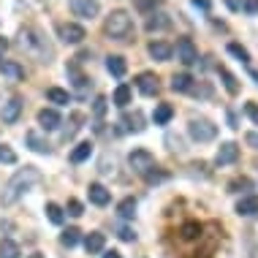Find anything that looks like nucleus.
Returning <instances> with one entry per match:
<instances>
[{
    "mask_svg": "<svg viewBox=\"0 0 258 258\" xmlns=\"http://www.w3.org/2000/svg\"><path fill=\"white\" fill-rule=\"evenodd\" d=\"M38 177H41V174H38L36 166H25V169H19V171L9 179V185H6L3 196H0V204H3V207H11L25 190H30V187L38 182Z\"/></svg>",
    "mask_w": 258,
    "mask_h": 258,
    "instance_id": "obj_1",
    "label": "nucleus"
},
{
    "mask_svg": "<svg viewBox=\"0 0 258 258\" xmlns=\"http://www.w3.org/2000/svg\"><path fill=\"white\" fill-rule=\"evenodd\" d=\"M103 33L111 41H131V36H134V19L125 11H111L106 17V22H103Z\"/></svg>",
    "mask_w": 258,
    "mask_h": 258,
    "instance_id": "obj_2",
    "label": "nucleus"
},
{
    "mask_svg": "<svg viewBox=\"0 0 258 258\" xmlns=\"http://www.w3.org/2000/svg\"><path fill=\"white\" fill-rule=\"evenodd\" d=\"M187 134H190L193 142L204 144V142H212V139L218 136V125L212 120H207V117H193V120L187 122Z\"/></svg>",
    "mask_w": 258,
    "mask_h": 258,
    "instance_id": "obj_3",
    "label": "nucleus"
},
{
    "mask_svg": "<svg viewBox=\"0 0 258 258\" xmlns=\"http://www.w3.org/2000/svg\"><path fill=\"white\" fill-rule=\"evenodd\" d=\"M66 71H68V79H71V87H74V93H76V95H82V98H85V95H90V90H93V79L82 74L76 62H71V66H68Z\"/></svg>",
    "mask_w": 258,
    "mask_h": 258,
    "instance_id": "obj_4",
    "label": "nucleus"
},
{
    "mask_svg": "<svg viewBox=\"0 0 258 258\" xmlns=\"http://www.w3.org/2000/svg\"><path fill=\"white\" fill-rule=\"evenodd\" d=\"M128 163L136 174H144V177L155 169V158H152V152H147V150H134L128 155Z\"/></svg>",
    "mask_w": 258,
    "mask_h": 258,
    "instance_id": "obj_5",
    "label": "nucleus"
},
{
    "mask_svg": "<svg viewBox=\"0 0 258 258\" xmlns=\"http://www.w3.org/2000/svg\"><path fill=\"white\" fill-rule=\"evenodd\" d=\"M57 33H60V38L66 41V44H82V41L87 38L85 27H82V25H74V22H62V25L57 27Z\"/></svg>",
    "mask_w": 258,
    "mask_h": 258,
    "instance_id": "obj_6",
    "label": "nucleus"
},
{
    "mask_svg": "<svg viewBox=\"0 0 258 258\" xmlns=\"http://www.w3.org/2000/svg\"><path fill=\"white\" fill-rule=\"evenodd\" d=\"M177 60L185 62V66L199 62V49H196V44H193L190 38H179L177 41Z\"/></svg>",
    "mask_w": 258,
    "mask_h": 258,
    "instance_id": "obj_7",
    "label": "nucleus"
},
{
    "mask_svg": "<svg viewBox=\"0 0 258 258\" xmlns=\"http://www.w3.org/2000/svg\"><path fill=\"white\" fill-rule=\"evenodd\" d=\"M71 14L74 17H82V19H93V17H98V11H101V6L95 3V0H74L71 6Z\"/></svg>",
    "mask_w": 258,
    "mask_h": 258,
    "instance_id": "obj_8",
    "label": "nucleus"
},
{
    "mask_svg": "<svg viewBox=\"0 0 258 258\" xmlns=\"http://www.w3.org/2000/svg\"><path fill=\"white\" fill-rule=\"evenodd\" d=\"M136 90L142 95H158V90H160L158 76L152 74V71H142V74L136 76Z\"/></svg>",
    "mask_w": 258,
    "mask_h": 258,
    "instance_id": "obj_9",
    "label": "nucleus"
},
{
    "mask_svg": "<svg viewBox=\"0 0 258 258\" xmlns=\"http://www.w3.org/2000/svg\"><path fill=\"white\" fill-rule=\"evenodd\" d=\"M236 158H239V147H236L234 142H226V144H220L218 155H215V163H218V166H228V163H234Z\"/></svg>",
    "mask_w": 258,
    "mask_h": 258,
    "instance_id": "obj_10",
    "label": "nucleus"
},
{
    "mask_svg": "<svg viewBox=\"0 0 258 258\" xmlns=\"http://www.w3.org/2000/svg\"><path fill=\"white\" fill-rule=\"evenodd\" d=\"M147 52H150V57L152 60H158V62H166V60H171V46L166 44V41H152V44L147 46Z\"/></svg>",
    "mask_w": 258,
    "mask_h": 258,
    "instance_id": "obj_11",
    "label": "nucleus"
},
{
    "mask_svg": "<svg viewBox=\"0 0 258 258\" xmlns=\"http://www.w3.org/2000/svg\"><path fill=\"white\" fill-rule=\"evenodd\" d=\"M19 114H22V101H19V98H11V101L3 106V114H0V120H3L6 125H11V122L19 120Z\"/></svg>",
    "mask_w": 258,
    "mask_h": 258,
    "instance_id": "obj_12",
    "label": "nucleus"
},
{
    "mask_svg": "<svg viewBox=\"0 0 258 258\" xmlns=\"http://www.w3.org/2000/svg\"><path fill=\"white\" fill-rule=\"evenodd\" d=\"M106 71L111 76H117V79H122L125 71H128V62H125L122 54H109V57H106Z\"/></svg>",
    "mask_w": 258,
    "mask_h": 258,
    "instance_id": "obj_13",
    "label": "nucleus"
},
{
    "mask_svg": "<svg viewBox=\"0 0 258 258\" xmlns=\"http://www.w3.org/2000/svg\"><path fill=\"white\" fill-rule=\"evenodd\" d=\"M87 196H90V201H93L95 207H106L109 199H111L109 190H106L101 182H93V185H90V187H87Z\"/></svg>",
    "mask_w": 258,
    "mask_h": 258,
    "instance_id": "obj_14",
    "label": "nucleus"
},
{
    "mask_svg": "<svg viewBox=\"0 0 258 258\" xmlns=\"http://www.w3.org/2000/svg\"><path fill=\"white\" fill-rule=\"evenodd\" d=\"M103 245H106V239H103V234H101V231H90V234L85 236V250H87L90 255L103 253Z\"/></svg>",
    "mask_w": 258,
    "mask_h": 258,
    "instance_id": "obj_15",
    "label": "nucleus"
},
{
    "mask_svg": "<svg viewBox=\"0 0 258 258\" xmlns=\"http://www.w3.org/2000/svg\"><path fill=\"white\" fill-rule=\"evenodd\" d=\"M38 125H41L44 131H54V128L60 125V114H57L54 109H41V111H38Z\"/></svg>",
    "mask_w": 258,
    "mask_h": 258,
    "instance_id": "obj_16",
    "label": "nucleus"
},
{
    "mask_svg": "<svg viewBox=\"0 0 258 258\" xmlns=\"http://www.w3.org/2000/svg\"><path fill=\"white\" fill-rule=\"evenodd\" d=\"M258 212V196H245L236 201V215H242V218H250V215Z\"/></svg>",
    "mask_w": 258,
    "mask_h": 258,
    "instance_id": "obj_17",
    "label": "nucleus"
},
{
    "mask_svg": "<svg viewBox=\"0 0 258 258\" xmlns=\"http://www.w3.org/2000/svg\"><path fill=\"white\" fill-rule=\"evenodd\" d=\"M171 90L174 93H187V90H193V76L190 74H174L171 76Z\"/></svg>",
    "mask_w": 258,
    "mask_h": 258,
    "instance_id": "obj_18",
    "label": "nucleus"
},
{
    "mask_svg": "<svg viewBox=\"0 0 258 258\" xmlns=\"http://www.w3.org/2000/svg\"><path fill=\"white\" fill-rule=\"evenodd\" d=\"M174 117V109L169 106V103H158L155 111H152V120H155V125H166Z\"/></svg>",
    "mask_w": 258,
    "mask_h": 258,
    "instance_id": "obj_19",
    "label": "nucleus"
},
{
    "mask_svg": "<svg viewBox=\"0 0 258 258\" xmlns=\"http://www.w3.org/2000/svg\"><path fill=\"white\" fill-rule=\"evenodd\" d=\"M22 255V250L14 239H0V258H19Z\"/></svg>",
    "mask_w": 258,
    "mask_h": 258,
    "instance_id": "obj_20",
    "label": "nucleus"
},
{
    "mask_svg": "<svg viewBox=\"0 0 258 258\" xmlns=\"http://www.w3.org/2000/svg\"><path fill=\"white\" fill-rule=\"evenodd\" d=\"M46 98H49L52 103H57V106H68V103H71V95H68L66 90H60V87H49L46 90Z\"/></svg>",
    "mask_w": 258,
    "mask_h": 258,
    "instance_id": "obj_21",
    "label": "nucleus"
},
{
    "mask_svg": "<svg viewBox=\"0 0 258 258\" xmlns=\"http://www.w3.org/2000/svg\"><path fill=\"white\" fill-rule=\"evenodd\" d=\"M179 234H182L185 242H193V239H199V236H201V226H199L196 220H187L185 226L179 228Z\"/></svg>",
    "mask_w": 258,
    "mask_h": 258,
    "instance_id": "obj_22",
    "label": "nucleus"
},
{
    "mask_svg": "<svg viewBox=\"0 0 258 258\" xmlns=\"http://www.w3.org/2000/svg\"><path fill=\"white\" fill-rule=\"evenodd\" d=\"M220 79H223V87L228 90V95H236V93H239V82H236V76H234L231 71L220 68Z\"/></svg>",
    "mask_w": 258,
    "mask_h": 258,
    "instance_id": "obj_23",
    "label": "nucleus"
},
{
    "mask_svg": "<svg viewBox=\"0 0 258 258\" xmlns=\"http://www.w3.org/2000/svg\"><path fill=\"white\" fill-rule=\"evenodd\" d=\"M0 74L11 76V79H25V68L19 62H0Z\"/></svg>",
    "mask_w": 258,
    "mask_h": 258,
    "instance_id": "obj_24",
    "label": "nucleus"
},
{
    "mask_svg": "<svg viewBox=\"0 0 258 258\" xmlns=\"http://www.w3.org/2000/svg\"><path fill=\"white\" fill-rule=\"evenodd\" d=\"M90 152H93V144H90V142L76 144V150L71 152V163H82V160H87Z\"/></svg>",
    "mask_w": 258,
    "mask_h": 258,
    "instance_id": "obj_25",
    "label": "nucleus"
},
{
    "mask_svg": "<svg viewBox=\"0 0 258 258\" xmlns=\"http://www.w3.org/2000/svg\"><path fill=\"white\" fill-rule=\"evenodd\" d=\"M117 212H120V218L131 220L136 215V199H122L120 204H117Z\"/></svg>",
    "mask_w": 258,
    "mask_h": 258,
    "instance_id": "obj_26",
    "label": "nucleus"
},
{
    "mask_svg": "<svg viewBox=\"0 0 258 258\" xmlns=\"http://www.w3.org/2000/svg\"><path fill=\"white\" fill-rule=\"evenodd\" d=\"M131 103V87L128 85H120L114 90V106H120V109H125Z\"/></svg>",
    "mask_w": 258,
    "mask_h": 258,
    "instance_id": "obj_27",
    "label": "nucleus"
},
{
    "mask_svg": "<svg viewBox=\"0 0 258 258\" xmlns=\"http://www.w3.org/2000/svg\"><path fill=\"white\" fill-rule=\"evenodd\" d=\"M122 125H125V131H134V134H142V131H144V120H142L139 111L134 117H122Z\"/></svg>",
    "mask_w": 258,
    "mask_h": 258,
    "instance_id": "obj_28",
    "label": "nucleus"
},
{
    "mask_svg": "<svg viewBox=\"0 0 258 258\" xmlns=\"http://www.w3.org/2000/svg\"><path fill=\"white\" fill-rule=\"evenodd\" d=\"M163 27H169V17H166V14H152V17L147 19V30L150 33H155V30H163Z\"/></svg>",
    "mask_w": 258,
    "mask_h": 258,
    "instance_id": "obj_29",
    "label": "nucleus"
},
{
    "mask_svg": "<svg viewBox=\"0 0 258 258\" xmlns=\"http://www.w3.org/2000/svg\"><path fill=\"white\" fill-rule=\"evenodd\" d=\"M27 144H30V150L41 152V155H46V152H49V144H46L38 134H27Z\"/></svg>",
    "mask_w": 258,
    "mask_h": 258,
    "instance_id": "obj_30",
    "label": "nucleus"
},
{
    "mask_svg": "<svg viewBox=\"0 0 258 258\" xmlns=\"http://www.w3.org/2000/svg\"><path fill=\"white\" fill-rule=\"evenodd\" d=\"M79 228H68V231H62V236H60V242H62V245H66V247H74L76 245V242H79Z\"/></svg>",
    "mask_w": 258,
    "mask_h": 258,
    "instance_id": "obj_31",
    "label": "nucleus"
},
{
    "mask_svg": "<svg viewBox=\"0 0 258 258\" xmlns=\"http://www.w3.org/2000/svg\"><path fill=\"white\" fill-rule=\"evenodd\" d=\"M46 218H49L54 226H62V209L57 204H46Z\"/></svg>",
    "mask_w": 258,
    "mask_h": 258,
    "instance_id": "obj_32",
    "label": "nucleus"
},
{
    "mask_svg": "<svg viewBox=\"0 0 258 258\" xmlns=\"http://www.w3.org/2000/svg\"><path fill=\"white\" fill-rule=\"evenodd\" d=\"M228 52H231L236 60H242V62H250V54H247V49H245V46H239V44H228Z\"/></svg>",
    "mask_w": 258,
    "mask_h": 258,
    "instance_id": "obj_33",
    "label": "nucleus"
},
{
    "mask_svg": "<svg viewBox=\"0 0 258 258\" xmlns=\"http://www.w3.org/2000/svg\"><path fill=\"white\" fill-rule=\"evenodd\" d=\"M0 163H17V152L6 144H0Z\"/></svg>",
    "mask_w": 258,
    "mask_h": 258,
    "instance_id": "obj_34",
    "label": "nucleus"
},
{
    "mask_svg": "<svg viewBox=\"0 0 258 258\" xmlns=\"http://www.w3.org/2000/svg\"><path fill=\"white\" fill-rule=\"evenodd\" d=\"M93 111H95V117H103V114H106V98H103V95H98V98H95Z\"/></svg>",
    "mask_w": 258,
    "mask_h": 258,
    "instance_id": "obj_35",
    "label": "nucleus"
},
{
    "mask_svg": "<svg viewBox=\"0 0 258 258\" xmlns=\"http://www.w3.org/2000/svg\"><path fill=\"white\" fill-rule=\"evenodd\" d=\"M82 212H85V207H82V201H76V199H71V201H68V215H74V218H79Z\"/></svg>",
    "mask_w": 258,
    "mask_h": 258,
    "instance_id": "obj_36",
    "label": "nucleus"
},
{
    "mask_svg": "<svg viewBox=\"0 0 258 258\" xmlns=\"http://www.w3.org/2000/svg\"><path fill=\"white\" fill-rule=\"evenodd\" d=\"M245 114H247V117H250V120H253L255 125H258V103H253V101L245 103Z\"/></svg>",
    "mask_w": 258,
    "mask_h": 258,
    "instance_id": "obj_37",
    "label": "nucleus"
},
{
    "mask_svg": "<svg viewBox=\"0 0 258 258\" xmlns=\"http://www.w3.org/2000/svg\"><path fill=\"white\" fill-rule=\"evenodd\" d=\"M117 236H120L122 242H134V239H136L134 228H120V231H117Z\"/></svg>",
    "mask_w": 258,
    "mask_h": 258,
    "instance_id": "obj_38",
    "label": "nucleus"
},
{
    "mask_svg": "<svg viewBox=\"0 0 258 258\" xmlns=\"http://www.w3.org/2000/svg\"><path fill=\"white\" fill-rule=\"evenodd\" d=\"M136 9H139V11H144V14H155L158 3H136Z\"/></svg>",
    "mask_w": 258,
    "mask_h": 258,
    "instance_id": "obj_39",
    "label": "nucleus"
},
{
    "mask_svg": "<svg viewBox=\"0 0 258 258\" xmlns=\"http://www.w3.org/2000/svg\"><path fill=\"white\" fill-rule=\"evenodd\" d=\"M166 144H171V150H182V142H179V136H166Z\"/></svg>",
    "mask_w": 258,
    "mask_h": 258,
    "instance_id": "obj_40",
    "label": "nucleus"
},
{
    "mask_svg": "<svg viewBox=\"0 0 258 258\" xmlns=\"http://www.w3.org/2000/svg\"><path fill=\"white\" fill-rule=\"evenodd\" d=\"M193 6H196L199 11H209V9H212V3H207V0H196Z\"/></svg>",
    "mask_w": 258,
    "mask_h": 258,
    "instance_id": "obj_41",
    "label": "nucleus"
},
{
    "mask_svg": "<svg viewBox=\"0 0 258 258\" xmlns=\"http://www.w3.org/2000/svg\"><path fill=\"white\" fill-rule=\"evenodd\" d=\"M242 11H247V14H258V3H245V6H242Z\"/></svg>",
    "mask_w": 258,
    "mask_h": 258,
    "instance_id": "obj_42",
    "label": "nucleus"
},
{
    "mask_svg": "<svg viewBox=\"0 0 258 258\" xmlns=\"http://www.w3.org/2000/svg\"><path fill=\"white\" fill-rule=\"evenodd\" d=\"M245 139H247V144H250V147H255V150H258V134H247Z\"/></svg>",
    "mask_w": 258,
    "mask_h": 258,
    "instance_id": "obj_43",
    "label": "nucleus"
},
{
    "mask_svg": "<svg viewBox=\"0 0 258 258\" xmlns=\"http://www.w3.org/2000/svg\"><path fill=\"white\" fill-rule=\"evenodd\" d=\"M101 258H122L120 253H117V250H106V253H103Z\"/></svg>",
    "mask_w": 258,
    "mask_h": 258,
    "instance_id": "obj_44",
    "label": "nucleus"
},
{
    "mask_svg": "<svg viewBox=\"0 0 258 258\" xmlns=\"http://www.w3.org/2000/svg\"><path fill=\"white\" fill-rule=\"evenodd\" d=\"M6 49H9V41L0 36V57H3V52H6Z\"/></svg>",
    "mask_w": 258,
    "mask_h": 258,
    "instance_id": "obj_45",
    "label": "nucleus"
},
{
    "mask_svg": "<svg viewBox=\"0 0 258 258\" xmlns=\"http://www.w3.org/2000/svg\"><path fill=\"white\" fill-rule=\"evenodd\" d=\"M226 6H228V11H242L239 3H226Z\"/></svg>",
    "mask_w": 258,
    "mask_h": 258,
    "instance_id": "obj_46",
    "label": "nucleus"
},
{
    "mask_svg": "<svg viewBox=\"0 0 258 258\" xmlns=\"http://www.w3.org/2000/svg\"><path fill=\"white\" fill-rule=\"evenodd\" d=\"M33 258H41V255H33Z\"/></svg>",
    "mask_w": 258,
    "mask_h": 258,
    "instance_id": "obj_47",
    "label": "nucleus"
}]
</instances>
